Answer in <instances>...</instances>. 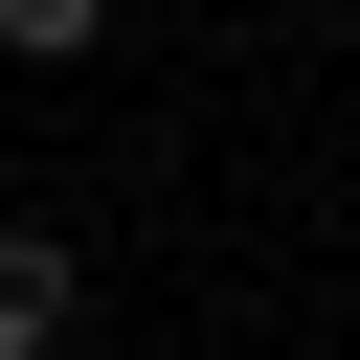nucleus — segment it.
I'll return each mask as SVG.
<instances>
[{
    "instance_id": "obj_2",
    "label": "nucleus",
    "mask_w": 360,
    "mask_h": 360,
    "mask_svg": "<svg viewBox=\"0 0 360 360\" xmlns=\"http://www.w3.org/2000/svg\"><path fill=\"white\" fill-rule=\"evenodd\" d=\"M90 22H112V0H0V45H22V68H68Z\"/></svg>"
},
{
    "instance_id": "obj_1",
    "label": "nucleus",
    "mask_w": 360,
    "mask_h": 360,
    "mask_svg": "<svg viewBox=\"0 0 360 360\" xmlns=\"http://www.w3.org/2000/svg\"><path fill=\"white\" fill-rule=\"evenodd\" d=\"M68 315H90V270H68V248H45V225H0V360H45V338H68Z\"/></svg>"
}]
</instances>
